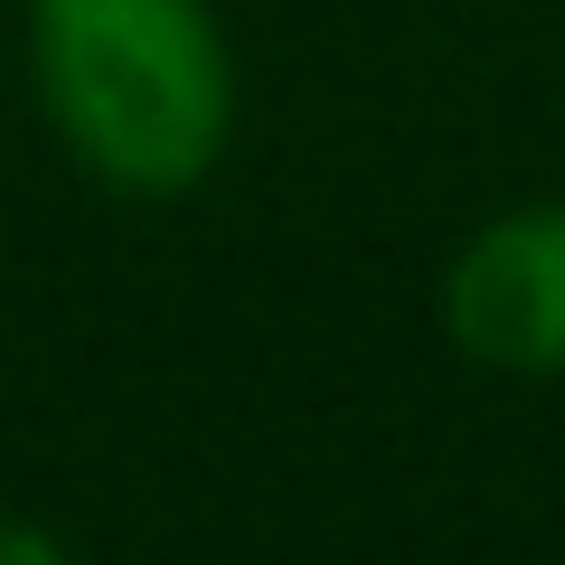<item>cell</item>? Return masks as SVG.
Returning a JSON list of instances; mask_svg holds the SVG:
<instances>
[{
	"label": "cell",
	"instance_id": "3",
	"mask_svg": "<svg viewBox=\"0 0 565 565\" xmlns=\"http://www.w3.org/2000/svg\"><path fill=\"white\" fill-rule=\"evenodd\" d=\"M0 565H76V546H66L57 527L10 519V509H0Z\"/></svg>",
	"mask_w": 565,
	"mask_h": 565
},
{
	"label": "cell",
	"instance_id": "1",
	"mask_svg": "<svg viewBox=\"0 0 565 565\" xmlns=\"http://www.w3.org/2000/svg\"><path fill=\"white\" fill-rule=\"evenodd\" d=\"M29 76L76 170L122 199L199 189L236 122V57L207 0H29Z\"/></svg>",
	"mask_w": 565,
	"mask_h": 565
},
{
	"label": "cell",
	"instance_id": "2",
	"mask_svg": "<svg viewBox=\"0 0 565 565\" xmlns=\"http://www.w3.org/2000/svg\"><path fill=\"white\" fill-rule=\"evenodd\" d=\"M444 330L490 377H565V199L471 226L444 274Z\"/></svg>",
	"mask_w": 565,
	"mask_h": 565
}]
</instances>
